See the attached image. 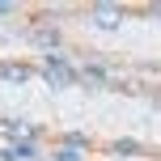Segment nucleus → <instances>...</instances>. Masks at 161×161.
I'll list each match as a JSON object with an SVG mask.
<instances>
[{"instance_id":"nucleus-5","label":"nucleus","mask_w":161,"mask_h":161,"mask_svg":"<svg viewBox=\"0 0 161 161\" xmlns=\"http://www.w3.org/2000/svg\"><path fill=\"white\" fill-rule=\"evenodd\" d=\"M0 76H4V80H25V76H30V68H21V64H4V68H0Z\"/></svg>"},{"instance_id":"nucleus-6","label":"nucleus","mask_w":161,"mask_h":161,"mask_svg":"<svg viewBox=\"0 0 161 161\" xmlns=\"http://www.w3.org/2000/svg\"><path fill=\"white\" fill-rule=\"evenodd\" d=\"M51 161H80V157L72 153V148H64V153H55V157H51Z\"/></svg>"},{"instance_id":"nucleus-7","label":"nucleus","mask_w":161,"mask_h":161,"mask_svg":"<svg viewBox=\"0 0 161 161\" xmlns=\"http://www.w3.org/2000/svg\"><path fill=\"white\" fill-rule=\"evenodd\" d=\"M4 13H13V4H0V17H4Z\"/></svg>"},{"instance_id":"nucleus-1","label":"nucleus","mask_w":161,"mask_h":161,"mask_svg":"<svg viewBox=\"0 0 161 161\" xmlns=\"http://www.w3.org/2000/svg\"><path fill=\"white\" fill-rule=\"evenodd\" d=\"M42 76H47V85H51V89H64V85H72L80 72H76V68H68L59 55H47V64H42Z\"/></svg>"},{"instance_id":"nucleus-3","label":"nucleus","mask_w":161,"mask_h":161,"mask_svg":"<svg viewBox=\"0 0 161 161\" xmlns=\"http://www.w3.org/2000/svg\"><path fill=\"white\" fill-rule=\"evenodd\" d=\"M8 157H13V161H34V157H38V148H34V140H21V144L8 148Z\"/></svg>"},{"instance_id":"nucleus-2","label":"nucleus","mask_w":161,"mask_h":161,"mask_svg":"<svg viewBox=\"0 0 161 161\" xmlns=\"http://www.w3.org/2000/svg\"><path fill=\"white\" fill-rule=\"evenodd\" d=\"M119 17H123V13H119L114 4H97V8H93V21L102 25V30H119Z\"/></svg>"},{"instance_id":"nucleus-4","label":"nucleus","mask_w":161,"mask_h":161,"mask_svg":"<svg viewBox=\"0 0 161 161\" xmlns=\"http://www.w3.org/2000/svg\"><path fill=\"white\" fill-rule=\"evenodd\" d=\"M0 136H30V123H21V119H0Z\"/></svg>"}]
</instances>
